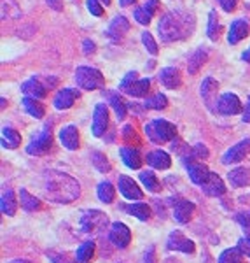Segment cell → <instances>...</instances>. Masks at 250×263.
<instances>
[{
    "mask_svg": "<svg viewBox=\"0 0 250 263\" xmlns=\"http://www.w3.org/2000/svg\"><path fill=\"white\" fill-rule=\"evenodd\" d=\"M217 90H219V84L215 81L214 78H206L205 81L201 83V97L203 102L206 104V107L210 111H215L217 109Z\"/></svg>",
    "mask_w": 250,
    "mask_h": 263,
    "instance_id": "cell-12",
    "label": "cell"
},
{
    "mask_svg": "<svg viewBox=\"0 0 250 263\" xmlns=\"http://www.w3.org/2000/svg\"><path fill=\"white\" fill-rule=\"evenodd\" d=\"M201 188L209 197H220V195L226 193V184H224L222 179L214 172H210L209 179L205 181V184H203Z\"/></svg>",
    "mask_w": 250,
    "mask_h": 263,
    "instance_id": "cell-16",
    "label": "cell"
},
{
    "mask_svg": "<svg viewBox=\"0 0 250 263\" xmlns=\"http://www.w3.org/2000/svg\"><path fill=\"white\" fill-rule=\"evenodd\" d=\"M149 88H151L149 79H137V81L126 90V93L131 97H145L147 93H149Z\"/></svg>",
    "mask_w": 250,
    "mask_h": 263,
    "instance_id": "cell-36",
    "label": "cell"
},
{
    "mask_svg": "<svg viewBox=\"0 0 250 263\" xmlns=\"http://www.w3.org/2000/svg\"><path fill=\"white\" fill-rule=\"evenodd\" d=\"M241 102L235 93H224L222 97L219 99L217 104V111L220 114H226V116H235V114L241 112Z\"/></svg>",
    "mask_w": 250,
    "mask_h": 263,
    "instance_id": "cell-11",
    "label": "cell"
},
{
    "mask_svg": "<svg viewBox=\"0 0 250 263\" xmlns=\"http://www.w3.org/2000/svg\"><path fill=\"white\" fill-rule=\"evenodd\" d=\"M205 62H206V51L205 49H198L196 53L189 58V65H187L189 74H196V72L200 70V67Z\"/></svg>",
    "mask_w": 250,
    "mask_h": 263,
    "instance_id": "cell-37",
    "label": "cell"
},
{
    "mask_svg": "<svg viewBox=\"0 0 250 263\" xmlns=\"http://www.w3.org/2000/svg\"><path fill=\"white\" fill-rule=\"evenodd\" d=\"M158 30L163 42L180 41L189 32V20L182 16L180 12H170V14H164L159 20Z\"/></svg>",
    "mask_w": 250,
    "mask_h": 263,
    "instance_id": "cell-2",
    "label": "cell"
},
{
    "mask_svg": "<svg viewBox=\"0 0 250 263\" xmlns=\"http://www.w3.org/2000/svg\"><path fill=\"white\" fill-rule=\"evenodd\" d=\"M140 182L145 186L147 192H151V193H158L161 190V182H159V179L156 177V174L152 171L140 172Z\"/></svg>",
    "mask_w": 250,
    "mask_h": 263,
    "instance_id": "cell-32",
    "label": "cell"
},
{
    "mask_svg": "<svg viewBox=\"0 0 250 263\" xmlns=\"http://www.w3.org/2000/svg\"><path fill=\"white\" fill-rule=\"evenodd\" d=\"M166 246L170 251H179V253H185V254H193L196 246L191 239L184 235L180 230H175L168 235V240H166Z\"/></svg>",
    "mask_w": 250,
    "mask_h": 263,
    "instance_id": "cell-7",
    "label": "cell"
},
{
    "mask_svg": "<svg viewBox=\"0 0 250 263\" xmlns=\"http://www.w3.org/2000/svg\"><path fill=\"white\" fill-rule=\"evenodd\" d=\"M49 4V7H53L54 11H61L63 9V2L61 0H46Z\"/></svg>",
    "mask_w": 250,
    "mask_h": 263,
    "instance_id": "cell-53",
    "label": "cell"
},
{
    "mask_svg": "<svg viewBox=\"0 0 250 263\" xmlns=\"http://www.w3.org/2000/svg\"><path fill=\"white\" fill-rule=\"evenodd\" d=\"M109 224V218L105 213H101L98 209H91L86 211L82 216H80V228L82 232L90 233V235H98L107 228Z\"/></svg>",
    "mask_w": 250,
    "mask_h": 263,
    "instance_id": "cell-4",
    "label": "cell"
},
{
    "mask_svg": "<svg viewBox=\"0 0 250 263\" xmlns=\"http://www.w3.org/2000/svg\"><path fill=\"white\" fill-rule=\"evenodd\" d=\"M227 181L231 182L233 188H243L250 181V172L245 167H236L227 174Z\"/></svg>",
    "mask_w": 250,
    "mask_h": 263,
    "instance_id": "cell-26",
    "label": "cell"
},
{
    "mask_svg": "<svg viewBox=\"0 0 250 263\" xmlns=\"http://www.w3.org/2000/svg\"><path fill=\"white\" fill-rule=\"evenodd\" d=\"M19 202H21V209L27 211V213H33L40 207V200L37 197L28 193V190L21 188L19 190Z\"/></svg>",
    "mask_w": 250,
    "mask_h": 263,
    "instance_id": "cell-29",
    "label": "cell"
},
{
    "mask_svg": "<svg viewBox=\"0 0 250 263\" xmlns=\"http://www.w3.org/2000/svg\"><path fill=\"white\" fill-rule=\"evenodd\" d=\"M23 107H25V111L30 114V116L37 118V120L44 118L46 109H44V105H42L37 99H32V97H25V99H23Z\"/></svg>",
    "mask_w": 250,
    "mask_h": 263,
    "instance_id": "cell-30",
    "label": "cell"
},
{
    "mask_svg": "<svg viewBox=\"0 0 250 263\" xmlns=\"http://www.w3.org/2000/svg\"><path fill=\"white\" fill-rule=\"evenodd\" d=\"M147 163H149L152 168L166 171V168H170V165H172V158L166 151L158 149V151H152L147 155Z\"/></svg>",
    "mask_w": 250,
    "mask_h": 263,
    "instance_id": "cell-19",
    "label": "cell"
},
{
    "mask_svg": "<svg viewBox=\"0 0 250 263\" xmlns=\"http://www.w3.org/2000/svg\"><path fill=\"white\" fill-rule=\"evenodd\" d=\"M48 258H51V261H53V263H75V261H77V260H72V258L67 253H53V251H49Z\"/></svg>",
    "mask_w": 250,
    "mask_h": 263,
    "instance_id": "cell-43",
    "label": "cell"
},
{
    "mask_svg": "<svg viewBox=\"0 0 250 263\" xmlns=\"http://www.w3.org/2000/svg\"><path fill=\"white\" fill-rule=\"evenodd\" d=\"M185 167H187L189 177H191V181H193L194 184L203 186V184H205V181L209 179L210 171H209V167H206L205 163L198 162V160H194V158H191V156H189V160H185Z\"/></svg>",
    "mask_w": 250,
    "mask_h": 263,
    "instance_id": "cell-9",
    "label": "cell"
},
{
    "mask_svg": "<svg viewBox=\"0 0 250 263\" xmlns=\"http://www.w3.org/2000/svg\"><path fill=\"white\" fill-rule=\"evenodd\" d=\"M60 141L67 149L75 151L79 147V132L74 125H69L60 132Z\"/></svg>",
    "mask_w": 250,
    "mask_h": 263,
    "instance_id": "cell-21",
    "label": "cell"
},
{
    "mask_svg": "<svg viewBox=\"0 0 250 263\" xmlns=\"http://www.w3.org/2000/svg\"><path fill=\"white\" fill-rule=\"evenodd\" d=\"M21 91H23L27 97H32V99H37V100H40L46 97V86L40 81H37V79H30V81L23 83Z\"/></svg>",
    "mask_w": 250,
    "mask_h": 263,
    "instance_id": "cell-27",
    "label": "cell"
},
{
    "mask_svg": "<svg viewBox=\"0 0 250 263\" xmlns=\"http://www.w3.org/2000/svg\"><path fill=\"white\" fill-rule=\"evenodd\" d=\"M100 2H101V6H109L110 0H100Z\"/></svg>",
    "mask_w": 250,
    "mask_h": 263,
    "instance_id": "cell-58",
    "label": "cell"
},
{
    "mask_svg": "<svg viewBox=\"0 0 250 263\" xmlns=\"http://www.w3.org/2000/svg\"><path fill=\"white\" fill-rule=\"evenodd\" d=\"M158 7H159L158 0H149L147 4H143L140 9L135 11V20H137L140 25H149V21L152 20V16H154V12Z\"/></svg>",
    "mask_w": 250,
    "mask_h": 263,
    "instance_id": "cell-23",
    "label": "cell"
},
{
    "mask_svg": "<svg viewBox=\"0 0 250 263\" xmlns=\"http://www.w3.org/2000/svg\"><path fill=\"white\" fill-rule=\"evenodd\" d=\"M51 144H53V135H51L49 128H44L42 132L32 139V142L27 146V153L32 156H42L51 149Z\"/></svg>",
    "mask_w": 250,
    "mask_h": 263,
    "instance_id": "cell-6",
    "label": "cell"
},
{
    "mask_svg": "<svg viewBox=\"0 0 250 263\" xmlns=\"http://www.w3.org/2000/svg\"><path fill=\"white\" fill-rule=\"evenodd\" d=\"M82 51H84V54L95 53V44H93L91 41H84V42H82Z\"/></svg>",
    "mask_w": 250,
    "mask_h": 263,
    "instance_id": "cell-52",
    "label": "cell"
},
{
    "mask_svg": "<svg viewBox=\"0 0 250 263\" xmlns=\"http://www.w3.org/2000/svg\"><path fill=\"white\" fill-rule=\"evenodd\" d=\"M96 193H98L100 202H103V203H112L114 202V197H116V190H114L112 182H109V181L100 182L98 190H96Z\"/></svg>",
    "mask_w": 250,
    "mask_h": 263,
    "instance_id": "cell-34",
    "label": "cell"
},
{
    "mask_svg": "<svg viewBox=\"0 0 250 263\" xmlns=\"http://www.w3.org/2000/svg\"><path fill=\"white\" fill-rule=\"evenodd\" d=\"M241 120L245 123H250V99H248V104L245 105V111H243V116H241Z\"/></svg>",
    "mask_w": 250,
    "mask_h": 263,
    "instance_id": "cell-54",
    "label": "cell"
},
{
    "mask_svg": "<svg viewBox=\"0 0 250 263\" xmlns=\"http://www.w3.org/2000/svg\"><path fill=\"white\" fill-rule=\"evenodd\" d=\"M220 33V23H219V16L215 11H212L209 14V37L212 41H215Z\"/></svg>",
    "mask_w": 250,
    "mask_h": 263,
    "instance_id": "cell-41",
    "label": "cell"
},
{
    "mask_svg": "<svg viewBox=\"0 0 250 263\" xmlns=\"http://www.w3.org/2000/svg\"><path fill=\"white\" fill-rule=\"evenodd\" d=\"M247 35H248V23L245 20H236L231 23L227 42H230V44H238V42L243 41Z\"/></svg>",
    "mask_w": 250,
    "mask_h": 263,
    "instance_id": "cell-18",
    "label": "cell"
},
{
    "mask_svg": "<svg viewBox=\"0 0 250 263\" xmlns=\"http://www.w3.org/2000/svg\"><path fill=\"white\" fill-rule=\"evenodd\" d=\"M19 144H21V135L16 130L6 126L2 130V146L6 149H16V147H19Z\"/></svg>",
    "mask_w": 250,
    "mask_h": 263,
    "instance_id": "cell-31",
    "label": "cell"
},
{
    "mask_svg": "<svg viewBox=\"0 0 250 263\" xmlns=\"http://www.w3.org/2000/svg\"><path fill=\"white\" fill-rule=\"evenodd\" d=\"M130 30V23L124 16H116L110 23L109 30H107V35L110 37L112 41H119L126 32Z\"/></svg>",
    "mask_w": 250,
    "mask_h": 263,
    "instance_id": "cell-20",
    "label": "cell"
},
{
    "mask_svg": "<svg viewBox=\"0 0 250 263\" xmlns=\"http://www.w3.org/2000/svg\"><path fill=\"white\" fill-rule=\"evenodd\" d=\"M122 135H124V141H138L137 132L131 128L130 125H126L124 128H122Z\"/></svg>",
    "mask_w": 250,
    "mask_h": 263,
    "instance_id": "cell-50",
    "label": "cell"
},
{
    "mask_svg": "<svg viewBox=\"0 0 250 263\" xmlns=\"http://www.w3.org/2000/svg\"><path fill=\"white\" fill-rule=\"evenodd\" d=\"M121 209H124L126 213L135 216V218H138L140 221H147V219L151 218V207L147 205V203H130V205H121Z\"/></svg>",
    "mask_w": 250,
    "mask_h": 263,
    "instance_id": "cell-28",
    "label": "cell"
},
{
    "mask_svg": "<svg viewBox=\"0 0 250 263\" xmlns=\"http://www.w3.org/2000/svg\"><path fill=\"white\" fill-rule=\"evenodd\" d=\"M77 99H79V91L77 90L65 88V90L58 91L56 97H54V107H56V109H70Z\"/></svg>",
    "mask_w": 250,
    "mask_h": 263,
    "instance_id": "cell-17",
    "label": "cell"
},
{
    "mask_svg": "<svg viewBox=\"0 0 250 263\" xmlns=\"http://www.w3.org/2000/svg\"><path fill=\"white\" fill-rule=\"evenodd\" d=\"M142 42H143V46H145L147 51H149L151 54H158V44H156L154 37H152L149 32L142 33Z\"/></svg>",
    "mask_w": 250,
    "mask_h": 263,
    "instance_id": "cell-42",
    "label": "cell"
},
{
    "mask_svg": "<svg viewBox=\"0 0 250 263\" xmlns=\"http://www.w3.org/2000/svg\"><path fill=\"white\" fill-rule=\"evenodd\" d=\"M75 81L82 90H98V88H103L105 79L101 76L100 70L91 69V67H79L75 70Z\"/></svg>",
    "mask_w": 250,
    "mask_h": 263,
    "instance_id": "cell-5",
    "label": "cell"
},
{
    "mask_svg": "<svg viewBox=\"0 0 250 263\" xmlns=\"http://www.w3.org/2000/svg\"><path fill=\"white\" fill-rule=\"evenodd\" d=\"M143 263H156V248L154 246H149L145 249V254H143Z\"/></svg>",
    "mask_w": 250,
    "mask_h": 263,
    "instance_id": "cell-48",
    "label": "cell"
},
{
    "mask_svg": "<svg viewBox=\"0 0 250 263\" xmlns=\"http://www.w3.org/2000/svg\"><path fill=\"white\" fill-rule=\"evenodd\" d=\"M250 153V139H243L241 142L235 144L233 147H230L222 156V163L231 165V163H238L245 158Z\"/></svg>",
    "mask_w": 250,
    "mask_h": 263,
    "instance_id": "cell-10",
    "label": "cell"
},
{
    "mask_svg": "<svg viewBox=\"0 0 250 263\" xmlns=\"http://www.w3.org/2000/svg\"><path fill=\"white\" fill-rule=\"evenodd\" d=\"M109 125V109L105 104H98L95 107V114H93V135L95 137H101L107 130Z\"/></svg>",
    "mask_w": 250,
    "mask_h": 263,
    "instance_id": "cell-14",
    "label": "cell"
},
{
    "mask_svg": "<svg viewBox=\"0 0 250 263\" xmlns=\"http://www.w3.org/2000/svg\"><path fill=\"white\" fill-rule=\"evenodd\" d=\"M236 248H238L240 251L245 254V256L250 258V239H248V237H243V239H240Z\"/></svg>",
    "mask_w": 250,
    "mask_h": 263,
    "instance_id": "cell-47",
    "label": "cell"
},
{
    "mask_svg": "<svg viewBox=\"0 0 250 263\" xmlns=\"http://www.w3.org/2000/svg\"><path fill=\"white\" fill-rule=\"evenodd\" d=\"M0 209L6 216H14L16 211H18V198L12 190H6L2 193V198H0Z\"/></svg>",
    "mask_w": 250,
    "mask_h": 263,
    "instance_id": "cell-25",
    "label": "cell"
},
{
    "mask_svg": "<svg viewBox=\"0 0 250 263\" xmlns=\"http://www.w3.org/2000/svg\"><path fill=\"white\" fill-rule=\"evenodd\" d=\"M7 263H32V261H28V260H11Z\"/></svg>",
    "mask_w": 250,
    "mask_h": 263,
    "instance_id": "cell-57",
    "label": "cell"
},
{
    "mask_svg": "<svg viewBox=\"0 0 250 263\" xmlns=\"http://www.w3.org/2000/svg\"><path fill=\"white\" fill-rule=\"evenodd\" d=\"M135 81H137V72H135V70L133 72H128V74L124 76V79L121 81V86L119 88H121L122 91H126Z\"/></svg>",
    "mask_w": 250,
    "mask_h": 263,
    "instance_id": "cell-46",
    "label": "cell"
},
{
    "mask_svg": "<svg viewBox=\"0 0 250 263\" xmlns=\"http://www.w3.org/2000/svg\"><path fill=\"white\" fill-rule=\"evenodd\" d=\"M91 163H93V167H95L98 172L105 174V172L110 171V163H109L107 156H105L103 153H100V151H93L91 153Z\"/></svg>",
    "mask_w": 250,
    "mask_h": 263,
    "instance_id": "cell-38",
    "label": "cell"
},
{
    "mask_svg": "<svg viewBox=\"0 0 250 263\" xmlns=\"http://www.w3.org/2000/svg\"><path fill=\"white\" fill-rule=\"evenodd\" d=\"M241 58H243L245 62H250V49H248V51H245L243 57H241Z\"/></svg>",
    "mask_w": 250,
    "mask_h": 263,
    "instance_id": "cell-56",
    "label": "cell"
},
{
    "mask_svg": "<svg viewBox=\"0 0 250 263\" xmlns=\"http://www.w3.org/2000/svg\"><path fill=\"white\" fill-rule=\"evenodd\" d=\"M86 6H88V11H90L93 16H101V14H103V7H101L100 0H88Z\"/></svg>",
    "mask_w": 250,
    "mask_h": 263,
    "instance_id": "cell-45",
    "label": "cell"
},
{
    "mask_svg": "<svg viewBox=\"0 0 250 263\" xmlns=\"http://www.w3.org/2000/svg\"><path fill=\"white\" fill-rule=\"evenodd\" d=\"M121 158L124 165L128 168H133V171H137V168L142 167V156L138 149H135V147H121Z\"/></svg>",
    "mask_w": 250,
    "mask_h": 263,
    "instance_id": "cell-24",
    "label": "cell"
},
{
    "mask_svg": "<svg viewBox=\"0 0 250 263\" xmlns=\"http://www.w3.org/2000/svg\"><path fill=\"white\" fill-rule=\"evenodd\" d=\"M194 209H196V205H194L193 202L189 200H179L175 203V209H173V218H175L177 223H189V219L193 218L194 214Z\"/></svg>",
    "mask_w": 250,
    "mask_h": 263,
    "instance_id": "cell-15",
    "label": "cell"
},
{
    "mask_svg": "<svg viewBox=\"0 0 250 263\" xmlns=\"http://www.w3.org/2000/svg\"><path fill=\"white\" fill-rule=\"evenodd\" d=\"M159 81L163 86L170 88V90H175V88L180 86L182 79H180V72L177 69H173V67H166V69L161 70L159 74Z\"/></svg>",
    "mask_w": 250,
    "mask_h": 263,
    "instance_id": "cell-22",
    "label": "cell"
},
{
    "mask_svg": "<svg viewBox=\"0 0 250 263\" xmlns=\"http://www.w3.org/2000/svg\"><path fill=\"white\" fill-rule=\"evenodd\" d=\"M236 221H238L245 230H250V213H241L236 216Z\"/></svg>",
    "mask_w": 250,
    "mask_h": 263,
    "instance_id": "cell-49",
    "label": "cell"
},
{
    "mask_svg": "<svg viewBox=\"0 0 250 263\" xmlns=\"http://www.w3.org/2000/svg\"><path fill=\"white\" fill-rule=\"evenodd\" d=\"M119 2H121L122 7H126V6H131V4H135V0H119Z\"/></svg>",
    "mask_w": 250,
    "mask_h": 263,
    "instance_id": "cell-55",
    "label": "cell"
},
{
    "mask_svg": "<svg viewBox=\"0 0 250 263\" xmlns=\"http://www.w3.org/2000/svg\"><path fill=\"white\" fill-rule=\"evenodd\" d=\"M107 97H109V102H110V105H112L114 112H116V116L119 118V120H124L126 118V104H124V100L121 99L119 93L107 91Z\"/></svg>",
    "mask_w": 250,
    "mask_h": 263,
    "instance_id": "cell-33",
    "label": "cell"
},
{
    "mask_svg": "<svg viewBox=\"0 0 250 263\" xmlns=\"http://www.w3.org/2000/svg\"><path fill=\"white\" fill-rule=\"evenodd\" d=\"M109 239H110V242L116 246V248L124 249V248H128V246H130L131 232H130V228L126 227L124 223L117 221V223H114L112 227H110Z\"/></svg>",
    "mask_w": 250,
    "mask_h": 263,
    "instance_id": "cell-8",
    "label": "cell"
},
{
    "mask_svg": "<svg viewBox=\"0 0 250 263\" xmlns=\"http://www.w3.org/2000/svg\"><path fill=\"white\" fill-rule=\"evenodd\" d=\"M117 184H119V192H121L122 197L126 198V200H142V197H143L142 190L138 188V184L131 179V177L119 176Z\"/></svg>",
    "mask_w": 250,
    "mask_h": 263,
    "instance_id": "cell-13",
    "label": "cell"
},
{
    "mask_svg": "<svg viewBox=\"0 0 250 263\" xmlns=\"http://www.w3.org/2000/svg\"><path fill=\"white\" fill-rule=\"evenodd\" d=\"M166 105H168V99L163 95V93H158V95H154L152 99L145 100V107L147 109H156V111H161V109H166Z\"/></svg>",
    "mask_w": 250,
    "mask_h": 263,
    "instance_id": "cell-40",
    "label": "cell"
},
{
    "mask_svg": "<svg viewBox=\"0 0 250 263\" xmlns=\"http://www.w3.org/2000/svg\"><path fill=\"white\" fill-rule=\"evenodd\" d=\"M241 260H243V253H241L238 248L226 249V251L219 256V263H241Z\"/></svg>",
    "mask_w": 250,
    "mask_h": 263,
    "instance_id": "cell-39",
    "label": "cell"
},
{
    "mask_svg": "<svg viewBox=\"0 0 250 263\" xmlns=\"http://www.w3.org/2000/svg\"><path fill=\"white\" fill-rule=\"evenodd\" d=\"M191 158L194 160H203V158H209V149H206L203 144H196V146L191 149Z\"/></svg>",
    "mask_w": 250,
    "mask_h": 263,
    "instance_id": "cell-44",
    "label": "cell"
},
{
    "mask_svg": "<svg viewBox=\"0 0 250 263\" xmlns=\"http://www.w3.org/2000/svg\"><path fill=\"white\" fill-rule=\"evenodd\" d=\"M145 134L154 144H163L175 139L177 128L166 120H152L145 125Z\"/></svg>",
    "mask_w": 250,
    "mask_h": 263,
    "instance_id": "cell-3",
    "label": "cell"
},
{
    "mask_svg": "<svg viewBox=\"0 0 250 263\" xmlns=\"http://www.w3.org/2000/svg\"><path fill=\"white\" fill-rule=\"evenodd\" d=\"M219 4H220V6H222V9H224V11L231 12V11L236 7V4H238V0H219Z\"/></svg>",
    "mask_w": 250,
    "mask_h": 263,
    "instance_id": "cell-51",
    "label": "cell"
},
{
    "mask_svg": "<svg viewBox=\"0 0 250 263\" xmlns=\"http://www.w3.org/2000/svg\"><path fill=\"white\" fill-rule=\"evenodd\" d=\"M42 195L56 203H70L80 195L79 182L60 171H48L42 176Z\"/></svg>",
    "mask_w": 250,
    "mask_h": 263,
    "instance_id": "cell-1",
    "label": "cell"
},
{
    "mask_svg": "<svg viewBox=\"0 0 250 263\" xmlns=\"http://www.w3.org/2000/svg\"><path fill=\"white\" fill-rule=\"evenodd\" d=\"M93 254H95V242H93V240H88V242H84L77 249L75 260H77V263H88V261H91Z\"/></svg>",
    "mask_w": 250,
    "mask_h": 263,
    "instance_id": "cell-35",
    "label": "cell"
}]
</instances>
